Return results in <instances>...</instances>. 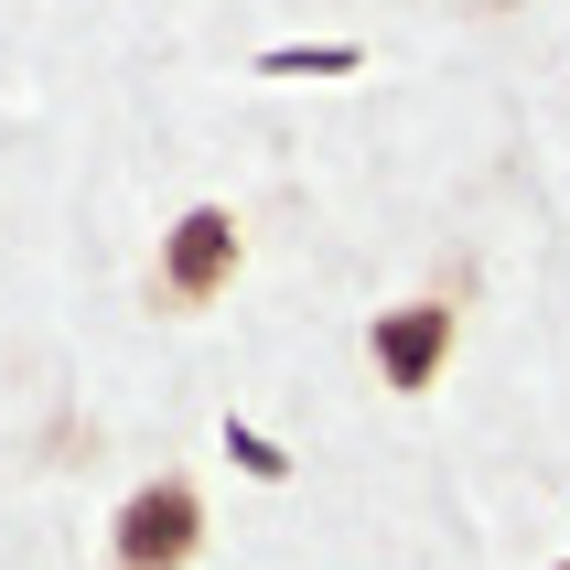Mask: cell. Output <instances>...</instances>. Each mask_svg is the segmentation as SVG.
<instances>
[{
    "label": "cell",
    "instance_id": "cell-3",
    "mask_svg": "<svg viewBox=\"0 0 570 570\" xmlns=\"http://www.w3.org/2000/svg\"><path fill=\"white\" fill-rule=\"evenodd\" d=\"M452 334H463L452 302H399V313H377L366 355H377L387 387H431V377H442V355H452Z\"/></svg>",
    "mask_w": 570,
    "mask_h": 570
},
{
    "label": "cell",
    "instance_id": "cell-4",
    "mask_svg": "<svg viewBox=\"0 0 570 570\" xmlns=\"http://www.w3.org/2000/svg\"><path fill=\"white\" fill-rule=\"evenodd\" d=\"M560 570H570V560H560Z\"/></svg>",
    "mask_w": 570,
    "mask_h": 570
},
{
    "label": "cell",
    "instance_id": "cell-1",
    "mask_svg": "<svg viewBox=\"0 0 570 570\" xmlns=\"http://www.w3.org/2000/svg\"><path fill=\"white\" fill-rule=\"evenodd\" d=\"M119 570H184L194 549H205V495H194L184 474H161V484H140L119 507Z\"/></svg>",
    "mask_w": 570,
    "mask_h": 570
},
{
    "label": "cell",
    "instance_id": "cell-2",
    "mask_svg": "<svg viewBox=\"0 0 570 570\" xmlns=\"http://www.w3.org/2000/svg\"><path fill=\"white\" fill-rule=\"evenodd\" d=\"M237 248H248V237H237V216H226V205H194V216L161 237V302H173V313L216 302V291L237 281Z\"/></svg>",
    "mask_w": 570,
    "mask_h": 570
}]
</instances>
